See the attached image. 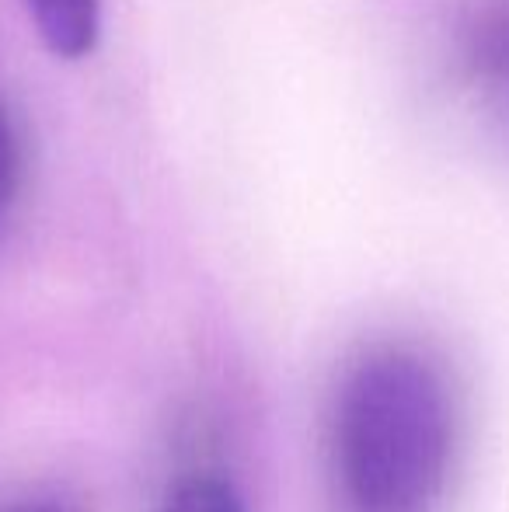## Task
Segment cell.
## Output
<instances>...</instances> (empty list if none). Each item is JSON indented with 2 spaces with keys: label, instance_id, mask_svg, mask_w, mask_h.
Here are the masks:
<instances>
[{
  "label": "cell",
  "instance_id": "5",
  "mask_svg": "<svg viewBox=\"0 0 509 512\" xmlns=\"http://www.w3.org/2000/svg\"><path fill=\"white\" fill-rule=\"evenodd\" d=\"M7 512H77L70 509L67 502H53V499H35V502H18V506H11Z\"/></svg>",
  "mask_w": 509,
  "mask_h": 512
},
{
  "label": "cell",
  "instance_id": "1",
  "mask_svg": "<svg viewBox=\"0 0 509 512\" xmlns=\"http://www.w3.org/2000/svg\"><path fill=\"white\" fill-rule=\"evenodd\" d=\"M328 474L342 512H440L461 415L443 366L415 345H370L328 405Z\"/></svg>",
  "mask_w": 509,
  "mask_h": 512
},
{
  "label": "cell",
  "instance_id": "2",
  "mask_svg": "<svg viewBox=\"0 0 509 512\" xmlns=\"http://www.w3.org/2000/svg\"><path fill=\"white\" fill-rule=\"evenodd\" d=\"M42 46L60 60H84L102 35V0H21Z\"/></svg>",
  "mask_w": 509,
  "mask_h": 512
},
{
  "label": "cell",
  "instance_id": "3",
  "mask_svg": "<svg viewBox=\"0 0 509 512\" xmlns=\"http://www.w3.org/2000/svg\"><path fill=\"white\" fill-rule=\"evenodd\" d=\"M161 512H248L224 478L213 474H185L168 488Z\"/></svg>",
  "mask_w": 509,
  "mask_h": 512
},
{
  "label": "cell",
  "instance_id": "4",
  "mask_svg": "<svg viewBox=\"0 0 509 512\" xmlns=\"http://www.w3.org/2000/svg\"><path fill=\"white\" fill-rule=\"evenodd\" d=\"M21 192V143L11 115L0 108V227L11 216Z\"/></svg>",
  "mask_w": 509,
  "mask_h": 512
}]
</instances>
